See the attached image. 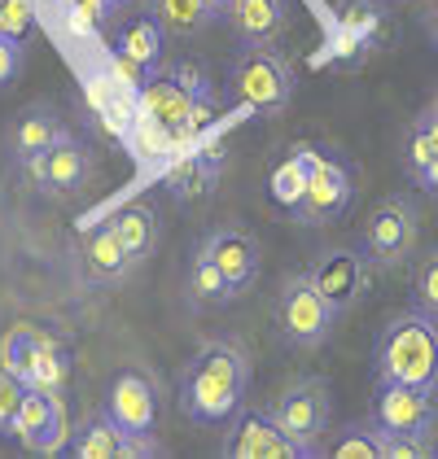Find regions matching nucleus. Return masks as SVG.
Wrapping results in <instances>:
<instances>
[{"label":"nucleus","instance_id":"f257e3e1","mask_svg":"<svg viewBox=\"0 0 438 459\" xmlns=\"http://www.w3.org/2000/svg\"><path fill=\"white\" fill-rule=\"evenodd\" d=\"M250 394V354L232 337L197 346L180 372V411L193 424H223L246 407Z\"/></svg>","mask_w":438,"mask_h":459},{"label":"nucleus","instance_id":"f03ea898","mask_svg":"<svg viewBox=\"0 0 438 459\" xmlns=\"http://www.w3.org/2000/svg\"><path fill=\"white\" fill-rule=\"evenodd\" d=\"M372 372L377 381L438 389V319L425 316L421 307L386 319L372 346Z\"/></svg>","mask_w":438,"mask_h":459},{"label":"nucleus","instance_id":"7ed1b4c3","mask_svg":"<svg viewBox=\"0 0 438 459\" xmlns=\"http://www.w3.org/2000/svg\"><path fill=\"white\" fill-rule=\"evenodd\" d=\"M276 333L298 346V351H316L325 346L333 324H337V307L320 293V284L311 281V272H290L281 289H276Z\"/></svg>","mask_w":438,"mask_h":459},{"label":"nucleus","instance_id":"20e7f679","mask_svg":"<svg viewBox=\"0 0 438 459\" xmlns=\"http://www.w3.org/2000/svg\"><path fill=\"white\" fill-rule=\"evenodd\" d=\"M293 97V71L285 57L263 44V48H246L232 66H228V101L255 109V114H281Z\"/></svg>","mask_w":438,"mask_h":459},{"label":"nucleus","instance_id":"39448f33","mask_svg":"<svg viewBox=\"0 0 438 459\" xmlns=\"http://www.w3.org/2000/svg\"><path fill=\"white\" fill-rule=\"evenodd\" d=\"M416 241H421V206L407 193L381 197L368 211L364 228H360V249L368 254L372 267H399V263H407L416 254Z\"/></svg>","mask_w":438,"mask_h":459},{"label":"nucleus","instance_id":"423d86ee","mask_svg":"<svg viewBox=\"0 0 438 459\" xmlns=\"http://www.w3.org/2000/svg\"><path fill=\"white\" fill-rule=\"evenodd\" d=\"M328 385L320 377H298L290 385L276 394L272 403V416L276 424L285 429L298 446V455L311 459V455H325V433H328Z\"/></svg>","mask_w":438,"mask_h":459},{"label":"nucleus","instance_id":"0eeeda50","mask_svg":"<svg viewBox=\"0 0 438 459\" xmlns=\"http://www.w3.org/2000/svg\"><path fill=\"white\" fill-rule=\"evenodd\" d=\"M71 420H66V403L53 389H27V403L13 424V442L31 455H62L71 451Z\"/></svg>","mask_w":438,"mask_h":459},{"label":"nucleus","instance_id":"6e6552de","mask_svg":"<svg viewBox=\"0 0 438 459\" xmlns=\"http://www.w3.org/2000/svg\"><path fill=\"white\" fill-rule=\"evenodd\" d=\"M351 193H355V179H351V167L328 153V149H316V162H311V184H307V197L293 206V219L302 228H325L337 214L351 206Z\"/></svg>","mask_w":438,"mask_h":459},{"label":"nucleus","instance_id":"1a4fd4ad","mask_svg":"<svg viewBox=\"0 0 438 459\" xmlns=\"http://www.w3.org/2000/svg\"><path fill=\"white\" fill-rule=\"evenodd\" d=\"M438 389L403 385V381H377L372 389V420L381 433H434Z\"/></svg>","mask_w":438,"mask_h":459},{"label":"nucleus","instance_id":"9d476101","mask_svg":"<svg viewBox=\"0 0 438 459\" xmlns=\"http://www.w3.org/2000/svg\"><path fill=\"white\" fill-rule=\"evenodd\" d=\"M223 455L232 459H302L293 437L276 424L272 407H250V411H237V420L223 437Z\"/></svg>","mask_w":438,"mask_h":459},{"label":"nucleus","instance_id":"9b49d317","mask_svg":"<svg viewBox=\"0 0 438 459\" xmlns=\"http://www.w3.org/2000/svg\"><path fill=\"white\" fill-rule=\"evenodd\" d=\"M101 407L114 416V424H118L123 433H153L162 398H158V385L149 381L145 372L127 368V372L114 377V385L106 389V403H101Z\"/></svg>","mask_w":438,"mask_h":459},{"label":"nucleus","instance_id":"f8f14e48","mask_svg":"<svg viewBox=\"0 0 438 459\" xmlns=\"http://www.w3.org/2000/svg\"><path fill=\"white\" fill-rule=\"evenodd\" d=\"M307 272H311V281L320 284V293H325L337 311H351V307L364 298L368 254H355V249H325Z\"/></svg>","mask_w":438,"mask_h":459},{"label":"nucleus","instance_id":"ddd939ff","mask_svg":"<svg viewBox=\"0 0 438 459\" xmlns=\"http://www.w3.org/2000/svg\"><path fill=\"white\" fill-rule=\"evenodd\" d=\"M197 249L215 263L228 281L237 284V293H246V289L258 281V263H263V258H258V241L246 232V228H232V223L211 228Z\"/></svg>","mask_w":438,"mask_h":459},{"label":"nucleus","instance_id":"4468645a","mask_svg":"<svg viewBox=\"0 0 438 459\" xmlns=\"http://www.w3.org/2000/svg\"><path fill=\"white\" fill-rule=\"evenodd\" d=\"M97 179V153L92 144L79 141L74 132H62L48 149V193L53 197H74Z\"/></svg>","mask_w":438,"mask_h":459},{"label":"nucleus","instance_id":"2eb2a0df","mask_svg":"<svg viewBox=\"0 0 438 459\" xmlns=\"http://www.w3.org/2000/svg\"><path fill=\"white\" fill-rule=\"evenodd\" d=\"M193 101H197V97H188L167 71L149 74L145 83H141V92H136V118H141L145 127H158V132H180Z\"/></svg>","mask_w":438,"mask_h":459},{"label":"nucleus","instance_id":"dca6fc26","mask_svg":"<svg viewBox=\"0 0 438 459\" xmlns=\"http://www.w3.org/2000/svg\"><path fill=\"white\" fill-rule=\"evenodd\" d=\"M79 258H83V272H88L97 284L127 281V272L136 267V258L127 254L123 237H118V228H114L110 219L83 232V241H79Z\"/></svg>","mask_w":438,"mask_h":459},{"label":"nucleus","instance_id":"f3484780","mask_svg":"<svg viewBox=\"0 0 438 459\" xmlns=\"http://www.w3.org/2000/svg\"><path fill=\"white\" fill-rule=\"evenodd\" d=\"M223 22L241 39V48H263V44L281 39L285 22H290V4L285 0H237Z\"/></svg>","mask_w":438,"mask_h":459},{"label":"nucleus","instance_id":"a211bd4d","mask_svg":"<svg viewBox=\"0 0 438 459\" xmlns=\"http://www.w3.org/2000/svg\"><path fill=\"white\" fill-rule=\"evenodd\" d=\"M219 171H223V149L211 144V149L184 153L180 162H171V171H167V188H171V197H176V202L193 206V202L211 197Z\"/></svg>","mask_w":438,"mask_h":459},{"label":"nucleus","instance_id":"6ab92c4d","mask_svg":"<svg viewBox=\"0 0 438 459\" xmlns=\"http://www.w3.org/2000/svg\"><path fill=\"white\" fill-rule=\"evenodd\" d=\"M62 132H66V127H62V118H57L53 106H27L13 118V127H9V162L18 167V162H27L31 153H48Z\"/></svg>","mask_w":438,"mask_h":459},{"label":"nucleus","instance_id":"aec40b11","mask_svg":"<svg viewBox=\"0 0 438 459\" xmlns=\"http://www.w3.org/2000/svg\"><path fill=\"white\" fill-rule=\"evenodd\" d=\"M162 44H167V27L158 22V13H127L114 27V48H123L127 57H136L145 71L162 66Z\"/></svg>","mask_w":438,"mask_h":459},{"label":"nucleus","instance_id":"412c9836","mask_svg":"<svg viewBox=\"0 0 438 459\" xmlns=\"http://www.w3.org/2000/svg\"><path fill=\"white\" fill-rule=\"evenodd\" d=\"M123 442H127V433L114 424V416H110L106 407H97L71 433V455L74 459H123Z\"/></svg>","mask_w":438,"mask_h":459},{"label":"nucleus","instance_id":"4be33fe9","mask_svg":"<svg viewBox=\"0 0 438 459\" xmlns=\"http://www.w3.org/2000/svg\"><path fill=\"white\" fill-rule=\"evenodd\" d=\"M237 298V284L219 272L215 263L197 249L193 263H188V276H184V302L188 311H215V307H228Z\"/></svg>","mask_w":438,"mask_h":459},{"label":"nucleus","instance_id":"5701e85b","mask_svg":"<svg viewBox=\"0 0 438 459\" xmlns=\"http://www.w3.org/2000/svg\"><path fill=\"white\" fill-rule=\"evenodd\" d=\"M110 223L118 228L123 246H127V254H132L136 263L149 258V254L158 249V211H153V202H149V197H132V202H123L118 211L110 214Z\"/></svg>","mask_w":438,"mask_h":459},{"label":"nucleus","instance_id":"b1692460","mask_svg":"<svg viewBox=\"0 0 438 459\" xmlns=\"http://www.w3.org/2000/svg\"><path fill=\"white\" fill-rule=\"evenodd\" d=\"M386 27V9L377 0H342L337 4V48H372Z\"/></svg>","mask_w":438,"mask_h":459},{"label":"nucleus","instance_id":"393cba45","mask_svg":"<svg viewBox=\"0 0 438 459\" xmlns=\"http://www.w3.org/2000/svg\"><path fill=\"white\" fill-rule=\"evenodd\" d=\"M311 162H316V144H293L290 158H281V162H276L272 184H267L276 206L293 211V206L307 197V184H311Z\"/></svg>","mask_w":438,"mask_h":459},{"label":"nucleus","instance_id":"a878e982","mask_svg":"<svg viewBox=\"0 0 438 459\" xmlns=\"http://www.w3.org/2000/svg\"><path fill=\"white\" fill-rule=\"evenodd\" d=\"M149 4H153L158 22L167 27L171 39H193L197 31H206L215 22L211 0H149Z\"/></svg>","mask_w":438,"mask_h":459},{"label":"nucleus","instance_id":"bb28decb","mask_svg":"<svg viewBox=\"0 0 438 459\" xmlns=\"http://www.w3.org/2000/svg\"><path fill=\"white\" fill-rule=\"evenodd\" d=\"M0 368H9V372L22 377L27 385L36 381L39 342H36V328H31V324H13V328L0 333Z\"/></svg>","mask_w":438,"mask_h":459},{"label":"nucleus","instance_id":"cd10ccee","mask_svg":"<svg viewBox=\"0 0 438 459\" xmlns=\"http://www.w3.org/2000/svg\"><path fill=\"white\" fill-rule=\"evenodd\" d=\"M325 455L333 459H381V429L377 420H351L342 433H333V442L325 446Z\"/></svg>","mask_w":438,"mask_h":459},{"label":"nucleus","instance_id":"c85d7f7f","mask_svg":"<svg viewBox=\"0 0 438 459\" xmlns=\"http://www.w3.org/2000/svg\"><path fill=\"white\" fill-rule=\"evenodd\" d=\"M434 158H438V141L430 132V123H425V114H421V118H412V127L403 136V167H407V176L416 179Z\"/></svg>","mask_w":438,"mask_h":459},{"label":"nucleus","instance_id":"c756f323","mask_svg":"<svg viewBox=\"0 0 438 459\" xmlns=\"http://www.w3.org/2000/svg\"><path fill=\"white\" fill-rule=\"evenodd\" d=\"M27 381L13 377L9 368H0V437H13V424H18V411L27 403Z\"/></svg>","mask_w":438,"mask_h":459},{"label":"nucleus","instance_id":"7c9ffc66","mask_svg":"<svg viewBox=\"0 0 438 459\" xmlns=\"http://www.w3.org/2000/svg\"><path fill=\"white\" fill-rule=\"evenodd\" d=\"M412 298L425 316L438 319V249H430L425 258H416V272H412Z\"/></svg>","mask_w":438,"mask_h":459},{"label":"nucleus","instance_id":"2f4dec72","mask_svg":"<svg viewBox=\"0 0 438 459\" xmlns=\"http://www.w3.org/2000/svg\"><path fill=\"white\" fill-rule=\"evenodd\" d=\"M162 71L171 74L188 97H211V92H215V88H211V71H206L197 57H176V62H167Z\"/></svg>","mask_w":438,"mask_h":459},{"label":"nucleus","instance_id":"473e14b6","mask_svg":"<svg viewBox=\"0 0 438 459\" xmlns=\"http://www.w3.org/2000/svg\"><path fill=\"white\" fill-rule=\"evenodd\" d=\"M36 31V9L31 0H0V36L27 39Z\"/></svg>","mask_w":438,"mask_h":459},{"label":"nucleus","instance_id":"72a5a7b5","mask_svg":"<svg viewBox=\"0 0 438 459\" xmlns=\"http://www.w3.org/2000/svg\"><path fill=\"white\" fill-rule=\"evenodd\" d=\"M22 62H27V48H22V39L0 36V88H9V83L22 74Z\"/></svg>","mask_w":438,"mask_h":459},{"label":"nucleus","instance_id":"f704fd0d","mask_svg":"<svg viewBox=\"0 0 438 459\" xmlns=\"http://www.w3.org/2000/svg\"><path fill=\"white\" fill-rule=\"evenodd\" d=\"M215 118H219L215 92H211V97H197V101H193V109H188V118H184L180 136H193V132H202V127H211Z\"/></svg>","mask_w":438,"mask_h":459},{"label":"nucleus","instance_id":"c9c22d12","mask_svg":"<svg viewBox=\"0 0 438 459\" xmlns=\"http://www.w3.org/2000/svg\"><path fill=\"white\" fill-rule=\"evenodd\" d=\"M13 171H18V179H22L27 188L44 193V188H48V153H31V158H27V162H18Z\"/></svg>","mask_w":438,"mask_h":459},{"label":"nucleus","instance_id":"e433bc0d","mask_svg":"<svg viewBox=\"0 0 438 459\" xmlns=\"http://www.w3.org/2000/svg\"><path fill=\"white\" fill-rule=\"evenodd\" d=\"M141 455H167V446L153 433H127L123 442V459H141Z\"/></svg>","mask_w":438,"mask_h":459},{"label":"nucleus","instance_id":"4c0bfd02","mask_svg":"<svg viewBox=\"0 0 438 459\" xmlns=\"http://www.w3.org/2000/svg\"><path fill=\"white\" fill-rule=\"evenodd\" d=\"M416 184H421L425 193H434V197H438V158L425 167V171H421V176H416Z\"/></svg>","mask_w":438,"mask_h":459},{"label":"nucleus","instance_id":"58836bf2","mask_svg":"<svg viewBox=\"0 0 438 459\" xmlns=\"http://www.w3.org/2000/svg\"><path fill=\"white\" fill-rule=\"evenodd\" d=\"M425 36L438 48V0H430V9H425Z\"/></svg>","mask_w":438,"mask_h":459},{"label":"nucleus","instance_id":"ea45409f","mask_svg":"<svg viewBox=\"0 0 438 459\" xmlns=\"http://www.w3.org/2000/svg\"><path fill=\"white\" fill-rule=\"evenodd\" d=\"M232 4H237V0H211V13H215V18H228Z\"/></svg>","mask_w":438,"mask_h":459},{"label":"nucleus","instance_id":"a19ab883","mask_svg":"<svg viewBox=\"0 0 438 459\" xmlns=\"http://www.w3.org/2000/svg\"><path fill=\"white\" fill-rule=\"evenodd\" d=\"M430 109H434V114H438V92H434V97H430Z\"/></svg>","mask_w":438,"mask_h":459}]
</instances>
